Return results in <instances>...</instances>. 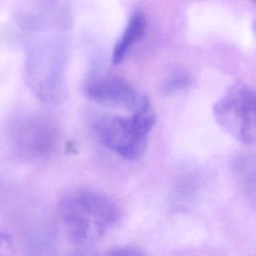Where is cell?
I'll list each match as a JSON object with an SVG mask.
<instances>
[{"label":"cell","mask_w":256,"mask_h":256,"mask_svg":"<svg viewBox=\"0 0 256 256\" xmlns=\"http://www.w3.org/2000/svg\"><path fill=\"white\" fill-rule=\"evenodd\" d=\"M59 215L69 238L85 246L105 235L118 222L120 211L106 195L91 189H77L61 199Z\"/></svg>","instance_id":"6da1fadb"},{"label":"cell","mask_w":256,"mask_h":256,"mask_svg":"<svg viewBox=\"0 0 256 256\" xmlns=\"http://www.w3.org/2000/svg\"><path fill=\"white\" fill-rule=\"evenodd\" d=\"M155 120V113L150 106L132 113L130 117L105 116L96 123V130L108 149L126 160H136L146 149Z\"/></svg>","instance_id":"7a4b0ae2"},{"label":"cell","mask_w":256,"mask_h":256,"mask_svg":"<svg viewBox=\"0 0 256 256\" xmlns=\"http://www.w3.org/2000/svg\"><path fill=\"white\" fill-rule=\"evenodd\" d=\"M217 123L237 141L251 145L255 141V94L248 86H230L214 104Z\"/></svg>","instance_id":"3957f363"},{"label":"cell","mask_w":256,"mask_h":256,"mask_svg":"<svg viewBox=\"0 0 256 256\" xmlns=\"http://www.w3.org/2000/svg\"><path fill=\"white\" fill-rule=\"evenodd\" d=\"M85 92L89 99L99 105L124 109L132 113L151 106L149 99L133 84L118 77L104 78L91 83Z\"/></svg>","instance_id":"277c9868"},{"label":"cell","mask_w":256,"mask_h":256,"mask_svg":"<svg viewBox=\"0 0 256 256\" xmlns=\"http://www.w3.org/2000/svg\"><path fill=\"white\" fill-rule=\"evenodd\" d=\"M18 142L26 153L33 156H43L50 152L54 143L52 129L47 123L32 121L20 126Z\"/></svg>","instance_id":"5b68a950"},{"label":"cell","mask_w":256,"mask_h":256,"mask_svg":"<svg viewBox=\"0 0 256 256\" xmlns=\"http://www.w3.org/2000/svg\"><path fill=\"white\" fill-rule=\"evenodd\" d=\"M146 30V19L143 13L137 11L135 12L130 19L128 20V23L119 38V40L116 42L115 47L113 49V55H112V61L115 64H118L122 62V60L125 58L126 54L128 53L129 49L137 42H139Z\"/></svg>","instance_id":"8992f818"},{"label":"cell","mask_w":256,"mask_h":256,"mask_svg":"<svg viewBox=\"0 0 256 256\" xmlns=\"http://www.w3.org/2000/svg\"><path fill=\"white\" fill-rule=\"evenodd\" d=\"M57 242L53 230L49 227L36 231L29 239L27 256H55Z\"/></svg>","instance_id":"52a82bcc"},{"label":"cell","mask_w":256,"mask_h":256,"mask_svg":"<svg viewBox=\"0 0 256 256\" xmlns=\"http://www.w3.org/2000/svg\"><path fill=\"white\" fill-rule=\"evenodd\" d=\"M103 256H146L141 250L134 247H117L111 249Z\"/></svg>","instance_id":"ba28073f"},{"label":"cell","mask_w":256,"mask_h":256,"mask_svg":"<svg viewBox=\"0 0 256 256\" xmlns=\"http://www.w3.org/2000/svg\"><path fill=\"white\" fill-rule=\"evenodd\" d=\"M13 254V243L11 237L0 231V256H12Z\"/></svg>","instance_id":"9c48e42d"},{"label":"cell","mask_w":256,"mask_h":256,"mask_svg":"<svg viewBox=\"0 0 256 256\" xmlns=\"http://www.w3.org/2000/svg\"><path fill=\"white\" fill-rule=\"evenodd\" d=\"M68 256H95V255L88 251H78V252H74Z\"/></svg>","instance_id":"30bf717a"},{"label":"cell","mask_w":256,"mask_h":256,"mask_svg":"<svg viewBox=\"0 0 256 256\" xmlns=\"http://www.w3.org/2000/svg\"><path fill=\"white\" fill-rule=\"evenodd\" d=\"M251 1H252V2H253V3H254V2H255V0H251Z\"/></svg>","instance_id":"8fae6325"}]
</instances>
